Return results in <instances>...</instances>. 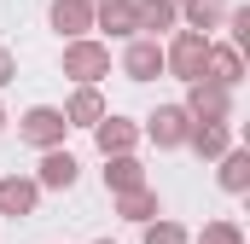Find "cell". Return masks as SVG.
Listing matches in <instances>:
<instances>
[{
    "label": "cell",
    "instance_id": "12",
    "mask_svg": "<svg viewBox=\"0 0 250 244\" xmlns=\"http://www.w3.org/2000/svg\"><path fill=\"white\" fill-rule=\"evenodd\" d=\"M76 169H82V163H76V157H70V151H41V169H35V186H41V192H70V186H76Z\"/></svg>",
    "mask_w": 250,
    "mask_h": 244
},
{
    "label": "cell",
    "instance_id": "9",
    "mask_svg": "<svg viewBox=\"0 0 250 244\" xmlns=\"http://www.w3.org/2000/svg\"><path fill=\"white\" fill-rule=\"evenodd\" d=\"M123 76L128 81H157V76H163V47L146 41V35H134L128 53H123Z\"/></svg>",
    "mask_w": 250,
    "mask_h": 244
},
{
    "label": "cell",
    "instance_id": "13",
    "mask_svg": "<svg viewBox=\"0 0 250 244\" xmlns=\"http://www.w3.org/2000/svg\"><path fill=\"white\" fill-rule=\"evenodd\" d=\"M105 117H111V111H105V93H99V87H76L70 105H64V122H70V128H99Z\"/></svg>",
    "mask_w": 250,
    "mask_h": 244
},
{
    "label": "cell",
    "instance_id": "25",
    "mask_svg": "<svg viewBox=\"0 0 250 244\" xmlns=\"http://www.w3.org/2000/svg\"><path fill=\"white\" fill-rule=\"evenodd\" d=\"M87 6H99V0H87Z\"/></svg>",
    "mask_w": 250,
    "mask_h": 244
},
{
    "label": "cell",
    "instance_id": "8",
    "mask_svg": "<svg viewBox=\"0 0 250 244\" xmlns=\"http://www.w3.org/2000/svg\"><path fill=\"white\" fill-rule=\"evenodd\" d=\"M35 203H41V186L29 181V175H6V181H0V215H6V221L35 215Z\"/></svg>",
    "mask_w": 250,
    "mask_h": 244
},
{
    "label": "cell",
    "instance_id": "14",
    "mask_svg": "<svg viewBox=\"0 0 250 244\" xmlns=\"http://www.w3.org/2000/svg\"><path fill=\"white\" fill-rule=\"evenodd\" d=\"M93 29H105V35H117V41H134L140 29H134V0H99L93 6Z\"/></svg>",
    "mask_w": 250,
    "mask_h": 244
},
{
    "label": "cell",
    "instance_id": "5",
    "mask_svg": "<svg viewBox=\"0 0 250 244\" xmlns=\"http://www.w3.org/2000/svg\"><path fill=\"white\" fill-rule=\"evenodd\" d=\"M181 111H187L192 122H227V117H233V93L215 87V81H192V93H187Z\"/></svg>",
    "mask_w": 250,
    "mask_h": 244
},
{
    "label": "cell",
    "instance_id": "10",
    "mask_svg": "<svg viewBox=\"0 0 250 244\" xmlns=\"http://www.w3.org/2000/svg\"><path fill=\"white\" fill-rule=\"evenodd\" d=\"M47 18H53V29L64 41H87V29H93V6L87 0H53Z\"/></svg>",
    "mask_w": 250,
    "mask_h": 244
},
{
    "label": "cell",
    "instance_id": "20",
    "mask_svg": "<svg viewBox=\"0 0 250 244\" xmlns=\"http://www.w3.org/2000/svg\"><path fill=\"white\" fill-rule=\"evenodd\" d=\"M140 244H192V233L181 221H146V239Z\"/></svg>",
    "mask_w": 250,
    "mask_h": 244
},
{
    "label": "cell",
    "instance_id": "21",
    "mask_svg": "<svg viewBox=\"0 0 250 244\" xmlns=\"http://www.w3.org/2000/svg\"><path fill=\"white\" fill-rule=\"evenodd\" d=\"M198 244H245V227H239V221H209V227L198 233Z\"/></svg>",
    "mask_w": 250,
    "mask_h": 244
},
{
    "label": "cell",
    "instance_id": "24",
    "mask_svg": "<svg viewBox=\"0 0 250 244\" xmlns=\"http://www.w3.org/2000/svg\"><path fill=\"white\" fill-rule=\"evenodd\" d=\"M175 6H181V12H187V6H192V0H175Z\"/></svg>",
    "mask_w": 250,
    "mask_h": 244
},
{
    "label": "cell",
    "instance_id": "2",
    "mask_svg": "<svg viewBox=\"0 0 250 244\" xmlns=\"http://www.w3.org/2000/svg\"><path fill=\"white\" fill-rule=\"evenodd\" d=\"M18 134H23L35 151H59V145H64V134H70V122H64L59 105H29V111L18 117Z\"/></svg>",
    "mask_w": 250,
    "mask_h": 244
},
{
    "label": "cell",
    "instance_id": "19",
    "mask_svg": "<svg viewBox=\"0 0 250 244\" xmlns=\"http://www.w3.org/2000/svg\"><path fill=\"white\" fill-rule=\"evenodd\" d=\"M245 186H250V151L233 145V151L221 157V192H245Z\"/></svg>",
    "mask_w": 250,
    "mask_h": 244
},
{
    "label": "cell",
    "instance_id": "15",
    "mask_svg": "<svg viewBox=\"0 0 250 244\" xmlns=\"http://www.w3.org/2000/svg\"><path fill=\"white\" fill-rule=\"evenodd\" d=\"M187 145L198 157H227V151H233V128H227V122H192Z\"/></svg>",
    "mask_w": 250,
    "mask_h": 244
},
{
    "label": "cell",
    "instance_id": "11",
    "mask_svg": "<svg viewBox=\"0 0 250 244\" xmlns=\"http://www.w3.org/2000/svg\"><path fill=\"white\" fill-rule=\"evenodd\" d=\"M181 23V6L175 0H134V29L146 35V41H157L163 29H175Z\"/></svg>",
    "mask_w": 250,
    "mask_h": 244
},
{
    "label": "cell",
    "instance_id": "17",
    "mask_svg": "<svg viewBox=\"0 0 250 244\" xmlns=\"http://www.w3.org/2000/svg\"><path fill=\"white\" fill-rule=\"evenodd\" d=\"M105 186L123 198L134 186H146V169H140V157H105Z\"/></svg>",
    "mask_w": 250,
    "mask_h": 244
},
{
    "label": "cell",
    "instance_id": "3",
    "mask_svg": "<svg viewBox=\"0 0 250 244\" xmlns=\"http://www.w3.org/2000/svg\"><path fill=\"white\" fill-rule=\"evenodd\" d=\"M64 76H76L82 87H99V76H111V47L105 41H64Z\"/></svg>",
    "mask_w": 250,
    "mask_h": 244
},
{
    "label": "cell",
    "instance_id": "18",
    "mask_svg": "<svg viewBox=\"0 0 250 244\" xmlns=\"http://www.w3.org/2000/svg\"><path fill=\"white\" fill-rule=\"evenodd\" d=\"M181 18H187L192 35H209V29H221V23H227V0H192Z\"/></svg>",
    "mask_w": 250,
    "mask_h": 244
},
{
    "label": "cell",
    "instance_id": "4",
    "mask_svg": "<svg viewBox=\"0 0 250 244\" xmlns=\"http://www.w3.org/2000/svg\"><path fill=\"white\" fill-rule=\"evenodd\" d=\"M146 134H151V145H157V151H181V145H187V134H192V117L181 111V105H157V111L146 117Z\"/></svg>",
    "mask_w": 250,
    "mask_h": 244
},
{
    "label": "cell",
    "instance_id": "26",
    "mask_svg": "<svg viewBox=\"0 0 250 244\" xmlns=\"http://www.w3.org/2000/svg\"><path fill=\"white\" fill-rule=\"evenodd\" d=\"M99 244H111V239H99Z\"/></svg>",
    "mask_w": 250,
    "mask_h": 244
},
{
    "label": "cell",
    "instance_id": "16",
    "mask_svg": "<svg viewBox=\"0 0 250 244\" xmlns=\"http://www.w3.org/2000/svg\"><path fill=\"white\" fill-rule=\"evenodd\" d=\"M117 215H123V221H134V227L157 221V192H151V186H134V192H123V198H117Z\"/></svg>",
    "mask_w": 250,
    "mask_h": 244
},
{
    "label": "cell",
    "instance_id": "6",
    "mask_svg": "<svg viewBox=\"0 0 250 244\" xmlns=\"http://www.w3.org/2000/svg\"><path fill=\"white\" fill-rule=\"evenodd\" d=\"M204 81H215V87H239L245 81V53L233 47V41H209V64H204Z\"/></svg>",
    "mask_w": 250,
    "mask_h": 244
},
{
    "label": "cell",
    "instance_id": "1",
    "mask_svg": "<svg viewBox=\"0 0 250 244\" xmlns=\"http://www.w3.org/2000/svg\"><path fill=\"white\" fill-rule=\"evenodd\" d=\"M204 64H209V35H192V29H175V41L163 47V70L175 81H204Z\"/></svg>",
    "mask_w": 250,
    "mask_h": 244
},
{
    "label": "cell",
    "instance_id": "22",
    "mask_svg": "<svg viewBox=\"0 0 250 244\" xmlns=\"http://www.w3.org/2000/svg\"><path fill=\"white\" fill-rule=\"evenodd\" d=\"M12 76H18V59H12V47H0V87H6Z\"/></svg>",
    "mask_w": 250,
    "mask_h": 244
},
{
    "label": "cell",
    "instance_id": "7",
    "mask_svg": "<svg viewBox=\"0 0 250 244\" xmlns=\"http://www.w3.org/2000/svg\"><path fill=\"white\" fill-rule=\"evenodd\" d=\"M93 145H99V157H134V145H140V122L105 117L99 128H93Z\"/></svg>",
    "mask_w": 250,
    "mask_h": 244
},
{
    "label": "cell",
    "instance_id": "23",
    "mask_svg": "<svg viewBox=\"0 0 250 244\" xmlns=\"http://www.w3.org/2000/svg\"><path fill=\"white\" fill-rule=\"evenodd\" d=\"M0 128H6V105H0Z\"/></svg>",
    "mask_w": 250,
    "mask_h": 244
}]
</instances>
